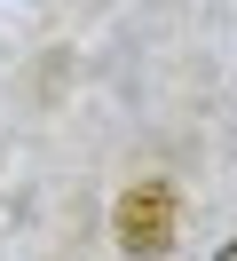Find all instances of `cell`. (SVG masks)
Instances as JSON below:
<instances>
[{
    "label": "cell",
    "instance_id": "6da1fadb",
    "mask_svg": "<svg viewBox=\"0 0 237 261\" xmlns=\"http://www.w3.org/2000/svg\"><path fill=\"white\" fill-rule=\"evenodd\" d=\"M119 245L142 253V261L174 245V190L166 182H135V190L119 198Z\"/></svg>",
    "mask_w": 237,
    "mask_h": 261
},
{
    "label": "cell",
    "instance_id": "7a4b0ae2",
    "mask_svg": "<svg viewBox=\"0 0 237 261\" xmlns=\"http://www.w3.org/2000/svg\"><path fill=\"white\" fill-rule=\"evenodd\" d=\"M221 261H237V245H229V253H221Z\"/></svg>",
    "mask_w": 237,
    "mask_h": 261
}]
</instances>
